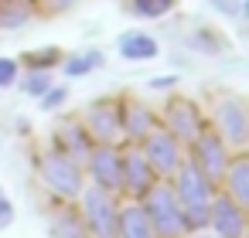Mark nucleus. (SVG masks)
Wrapping results in <instances>:
<instances>
[{"instance_id":"0eeeda50","label":"nucleus","mask_w":249,"mask_h":238,"mask_svg":"<svg viewBox=\"0 0 249 238\" xmlns=\"http://www.w3.org/2000/svg\"><path fill=\"white\" fill-rule=\"evenodd\" d=\"M140 150H143V157L150 160V167H154V174H157L160 180H171V177H174V170L181 167V160L188 157V146H184L181 140H174L160 123L143 136Z\"/></svg>"},{"instance_id":"6e6552de","label":"nucleus","mask_w":249,"mask_h":238,"mask_svg":"<svg viewBox=\"0 0 249 238\" xmlns=\"http://www.w3.org/2000/svg\"><path fill=\"white\" fill-rule=\"evenodd\" d=\"M232 146L212 129V126H205L191 143H188V157L201 167V174L218 187V180H222V174H225V167H229V160H232Z\"/></svg>"},{"instance_id":"6ab92c4d","label":"nucleus","mask_w":249,"mask_h":238,"mask_svg":"<svg viewBox=\"0 0 249 238\" xmlns=\"http://www.w3.org/2000/svg\"><path fill=\"white\" fill-rule=\"evenodd\" d=\"M58 68H62V75H65V79H82V75H89V72L103 68V51L89 48V51H75V55H65Z\"/></svg>"},{"instance_id":"f03ea898","label":"nucleus","mask_w":249,"mask_h":238,"mask_svg":"<svg viewBox=\"0 0 249 238\" xmlns=\"http://www.w3.org/2000/svg\"><path fill=\"white\" fill-rule=\"evenodd\" d=\"M140 207L154 228L157 238H184L188 228H184V211H181V201L171 187V180H157L143 197H140Z\"/></svg>"},{"instance_id":"cd10ccee","label":"nucleus","mask_w":249,"mask_h":238,"mask_svg":"<svg viewBox=\"0 0 249 238\" xmlns=\"http://www.w3.org/2000/svg\"><path fill=\"white\" fill-rule=\"evenodd\" d=\"M14 224V201L4 194V187H0V231Z\"/></svg>"},{"instance_id":"9b49d317","label":"nucleus","mask_w":249,"mask_h":238,"mask_svg":"<svg viewBox=\"0 0 249 238\" xmlns=\"http://www.w3.org/2000/svg\"><path fill=\"white\" fill-rule=\"evenodd\" d=\"M157 180H160V177L154 174V167H150V160L143 157V150L123 143V187H120V197L140 201Z\"/></svg>"},{"instance_id":"bb28decb","label":"nucleus","mask_w":249,"mask_h":238,"mask_svg":"<svg viewBox=\"0 0 249 238\" xmlns=\"http://www.w3.org/2000/svg\"><path fill=\"white\" fill-rule=\"evenodd\" d=\"M75 4H82V0H35V11H41V14H65Z\"/></svg>"},{"instance_id":"4be33fe9","label":"nucleus","mask_w":249,"mask_h":238,"mask_svg":"<svg viewBox=\"0 0 249 238\" xmlns=\"http://www.w3.org/2000/svg\"><path fill=\"white\" fill-rule=\"evenodd\" d=\"M174 7H178V0H130V14L133 17H143V21L167 17Z\"/></svg>"},{"instance_id":"9d476101","label":"nucleus","mask_w":249,"mask_h":238,"mask_svg":"<svg viewBox=\"0 0 249 238\" xmlns=\"http://www.w3.org/2000/svg\"><path fill=\"white\" fill-rule=\"evenodd\" d=\"M171 187H174L181 207H205V204H212V197H215V190H218V187L201 174V167H198L191 157L181 160V167H178L174 177H171Z\"/></svg>"},{"instance_id":"c756f323","label":"nucleus","mask_w":249,"mask_h":238,"mask_svg":"<svg viewBox=\"0 0 249 238\" xmlns=\"http://www.w3.org/2000/svg\"><path fill=\"white\" fill-rule=\"evenodd\" d=\"M184 238H215L212 231H191V235H184Z\"/></svg>"},{"instance_id":"b1692460","label":"nucleus","mask_w":249,"mask_h":238,"mask_svg":"<svg viewBox=\"0 0 249 238\" xmlns=\"http://www.w3.org/2000/svg\"><path fill=\"white\" fill-rule=\"evenodd\" d=\"M191 48H195V51H201V55H222L225 41H222V38H215V31H212V28H201V31H195V34H191Z\"/></svg>"},{"instance_id":"423d86ee","label":"nucleus","mask_w":249,"mask_h":238,"mask_svg":"<svg viewBox=\"0 0 249 238\" xmlns=\"http://www.w3.org/2000/svg\"><path fill=\"white\" fill-rule=\"evenodd\" d=\"M89 170V184L120 197L123 187V143H96L82 163Z\"/></svg>"},{"instance_id":"7ed1b4c3","label":"nucleus","mask_w":249,"mask_h":238,"mask_svg":"<svg viewBox=\"0 0 249 238\" xmlns=\"http://www.w3.org/2000/svg\"><path fill=\"white\" fill-rule=\"evenodd\" d=\"M75 207L86 221L89 238H116V221H120V197L116 194L86 184L82 194L75 197Z\"/></svg>"},{"instance_id":"20e7f679","label":"nucleus","mask_w":249,"mask_h":238,"mask_svg":"<svg viewBox=\"0 0 249 238\" xmlns=\"http://www.w3.org/2000/svg\"><path fill=\"white\" fill-rule=\"evenodd\" d=\"M208 126H212L235 153L246 150V143H249V112H246V99H242V95H232V92L218 95L215 106H212Z\"/></svg>"},{"instance_id":"1a4fd4ad","label":"nucleus","mask_w":249,"mask_h":238,"mask_svg":"<svg viewBox=\"0 0 249 238\" xmlns=\"http://www.w3.org/2000/svg\"><path fill=\"white\" fill-rule=\"evenodd\" d=\"M82 126L92 136V143H123L120 133V95L92 99L82 112Z\"/></svg>"},{"instance_id":"2eb2a0df","label":"nucleus","mask_w":249,"mask_h":238,"mask_svg":"<svg viewBox=\"0 0 249 238\" xmlns=\"http://www.w3.org/2000/svg\"><path fill=\"white\" fill-rule=\"evenodd\" d=\"M218 190H225L235 204H242L249 211V157H246V150L232 153V160L218 180Z\"/></svg>"},{"instance_id":"39448f33","label":"nucleus","mask_w":249,"mask_h":238,"mask_svg":"<svg viewBox=\"0 0 249 238\" xmlns=\"http://www.w3.org/2000/svg\"><path fill=\"white\" fill-rule=\"evenodd\" d=\"M157 119H160V126H164L174 140H181L184 146L208 126V116H205L201 106H198L195 99H188V95H171V99L164 102V109L157 112Z\"/></svg>"},{"instance_id":"f3484780","label":"nucleus","mask_w":249,"mask_h":238,"mask_svg":"<svg viewBox=\"0 0 249 238\" xmlns=\"http://www.w3.org/2000/svg\"><path fill=\"white\" fill-rule=\"evenodd\" d=\"M116 238H157L140 201H126L120 204V221H116Z\"/></svg>"},{"instance_id":"4468645a","label":"nucleus","mask_w":249,"mask_h":238,"mask_svg":"<svg viewBox=\"0 0 249 238\" xmlns=\"http://www.w3.org/2000/svg\"><path fill=\"white\" fill-rule=\"evenodd\" d=\"M208 231L215 238H246V207L235 204L225 190H215L208 204Z\"/></svg>"},{"instance_id":"dca6fc26","label":"nucleus","mask_w":249,"mask_h":238,"mask_svg":"<svg viewBox=\"0 0 249 238\" xmlns=\"http://www.w3.org/2000/svg\"><path fill=\"white\" fill-rule=\"evenodd\" d=\"M116 55L123 62H154V58H160V41L154 34L133 28V31H123L116 38Z\"/></svg>"},{"instance_id":"393cba45","label":"nucleus","mask_w":249,"mask_h":238,"mask_svg":"<svg viewBox=\"0 0 249 238\" xmlns=\"http://www.w3.org/2000/svg\"><path fill=\"white\" fill-rule=\"evenodd\" d=\"M18 79H21V65H18V58L0 55V89H14Z\"/></svg>"},{"instance_id":"c85d7f7f","label":"nucleus","mask_w":249,"mask_h":238,"mask_svg":"<svg viewBox=\"0 0 249 238\" xmlns=\"http://www.w3.org/2000/svg\"><path fill=\"white\" fill-rule=\"evenodd\" d=\"M147 89L150 92H174L178 89V75H157V79L147 82Z\"/></svg>"},{"instance_id":"f257e3e1","label":"nucleus","mask_w":249,"mask_h":238,"mask_svg":"<svg viewBox=\"0 0 249 238\" xmlns=\"http://www.w3.org/2000/svg\"><path fill=\"white\" fill-rule=\"evenodd\" d=\"M35 167H38V177H41L45 190L62 204H72L86 187V170L75 160H69L55 150H41L35 157Z\"/></svg>"},{"instance_id":"f8f14e48","label":"nucleus","mask_w":249,"mask_h":238,"mask_svg":"<svg viewBox=\"0 0 249 238\" xmlns=\"http://www.w3.org/2000/svg\"><path fill=\"white\" fill-rule=\"evenodd\" d=\"M157 109L147 106L143 99L137 95H120V133H123V143L130 146H140L143 136L157 126Z\"/></svg>"},{"instance_id":"5701e85b","label":"nucleus","mask_w":249,"mask_h":238,"mask_svg":"<svg viewBox=\"0 0 249 238\" xmlns=\"http://www.w3.org/2000/svg\"><path fill=\"white\" fill-rule=\"evenodd\" d=\"M52 85H55L52 72H35V68H28V72L18 79V89H21L24 95H31V99H41Z\"/></svg>"},{"instance_id":"412c9836","label":"nucleus","mask_w":249,"mask_h":238,"mask_svg":"<svg viewBox=\"0 0 249 238\" xmlns=\"http://www.w3.org/2000/svg\"><path fill=\"white\" fill-rule=\"evenodd\" d=\"M62 58H65V51L55 48V45H48V48L28 51L24 58H18V65H21V68H35V72H55V68L62 65Z\"/></svg>"},{"instance_id":"aec40b11","label":"nucleus","mask_w":249,"mask_h":238,"mask_svg":"<svg viewBox=\"0 0 249 238\" xmlns=\"http://www.w3.org/2000/svg\"><path fill=\"white\" fill-rule=\"evenodd\" d=\"M35 0H0V31H18L31 21Z\"/></svg>"},{"instance_id":"ddd939ff","label":"nucleus","mask_w":249,"mask_h":238,"mask_svg":"<svg viewBox=\"0 0 249 238\" xmlns=\"http://www.w3.org/2000/svg\"><path fill=\"white\" fill-rule=\"evenodd\" d=\"M92 146H96V143H92V136L86 133L82 116H65V119L52 129V140H48V150H55V153H62V157L75 160L79 167L86 163V157H89Z\"/></svg>"},{"instance_id":"a878e982","label":"nucleus","mask_w":249,"mask_h":238,"mask_svg":"<svg viewBox=\"0 0 249 238\" xmlns=\"http://www.w3.org/2000/svg\"><path fill=\"white\" fill-rule=\"evenodd\" d=\"M65 102H69V89H65V85H52V89L41 95V109H45V112H55V109H62Z\"/></svg>"},{"instance_id":"a211bd4d","label":"nucleus","mask_w":249,"mask_h":238,"mask_svg":"<svg viewBox=\"0 0 249 238\" xmlns=\"http://www.w3.org/2000/svg\"><path fill=\"white\" fill-rule=\"evenodd\" d=\"M48 231H52V238H89L86 221H82V214H79L75 201H72V204H62V207L52 214Z\"/></svg>"}]
</instances>
